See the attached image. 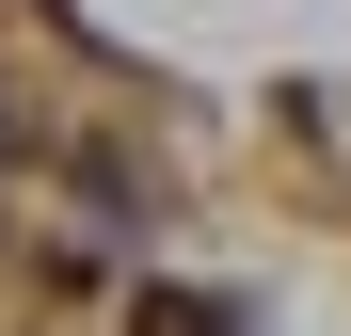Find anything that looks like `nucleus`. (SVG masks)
Here are the masks:
<instances>
[{
	"instance_id": "obj_1",
	"label": "nucleus",
	"mask_w": 351,
	"mask_h": 336,
	"mask_svg": "<svg viewBox=\"0 0 351 336\" xmlns=\"http://www.w3.org/2000/svg\"><path fill=\"white\" fill-rule=\"evenodd\" d=\"M128 336H240V304H223V289H144Z\"/></svg>"
}]
</instances>
